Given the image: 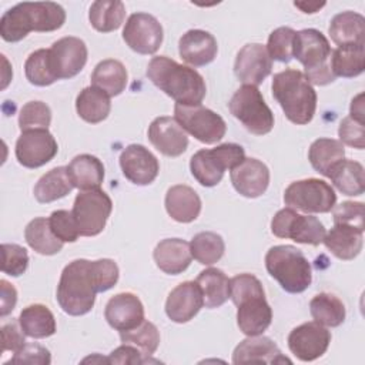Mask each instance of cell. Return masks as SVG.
<instances>
[{
	"label": "cell",
	"mask_w": 365,
	"mask_h": 365,
	"mask_svg": "<svg viewBox=\"0 0 365 365\" xmlns=\"http://www.w3.org/2000/svg\"><path fill=\"white\" fill-rule=\"evenodd\" d=\"M147 77L168 97L181 106H200L205 97L207 87L202 76L177 61L165 57H153L147 66Z\"/></svg>",
	"instance_id": "6da1fadb"
},
{
	"label": "cell",
	"mask_w": 365,
	"mask_h": 365,
	"mask_svg": "<svg viewBox=\"0 0 365 365\" xmlns=\"http://www.w3.org/2000/svg\"><path fill=\"white\" fill-rule=\"evenodd\" d=\"M66 21L64 9L53 1H23L0 19V36L4 41L16 43L30 31H54Z\"/></svg>",
	"instance_id": "7a4b0ae2"
},
{
	"label": "cell",
	"mask_w": 365,
	"mask_h": 365,
	"mask_svg": "<svg viewBox=\"0 0 365 365\" xmlns=\"http://www.w3.org/2000/svg\"><path fill=\"white\" fill-rule=\"evenodd\" d=\"M97 292H101V285L96 262L81 258L64 267L56 298L66 314L78 317L91 311Z\"/></svg>",
	"instance_id": "3957f363"
},
{
	"label": "cell",
	"mask_w": 365,
	"mask_h": 365,
	"mask_svg": "<svg viewBox=\"0 0 365 365\" xmlns=\"http://www.w3.org/2000/svg\"><path fill=\"white\" fill-rule=\"evenodd\" d=\"M272 96L291 123L304 125L314 118L317 93L302 71L285 68L274 74Z\"/></svg>",
	"instance_id": "277c9868"
},
{
	"label": "cell",
	"mask_w": 365,
	"mask_h": 365,
	"mask_svg": "<svg viewBox=\"0 0 365 365\" xmlns=\"http://www.w3.org/2000/svg\"><path fill=\"white\" fill-rule=\"evenodd\" d=\"M268 274L289 294L304 292L312 281V269L301 250L292 245H274L265 255Z\"/></svg>",
	"instance_id": "5b68a950"
},
{
	"label": "cell",
	"mask_w": 365,
	"mask_h": 365,
	"mask_svg": "<svg viewBox=\"0 0 365 365\" xmlns=\"http://www.w3.org/2000/svg\"><path fill=\"white\" fill-rule=\"evenodd\" d=\"M331 51L328 38L319 30L304 29L295 33L292 57L304 66V76L309 84L325 86L335 80L328 63Z\"/></svg>",
	"instance_id": "8992f818"
},
{
	"label": "cell",
	"mask_w": 365,
	"mask_h": 365,
	"mask_svg": "<svg viewBox=\"0 0 365 365\" xmlns=\"http://www.w3.org/2000/svg\"><path fill=\"white\" fill-rule=\"evenodd\" d=\"M244 160L245 153L240 144L224 143L197 151L191 157L190 170L202 187H214L222 180L225 170H232Z\"/></svg>",
	"instance_id": "52a82bcc"
},
{
	"label": "cell",
	"mask_w": 365,
	"mask_h": 365,
	"mask_svg": "<svg viewBox=\"0 0 365 365\" xmlns=\"http://www.w3.org/2000/svg\"><path fill=\"white\" fill-rule=\"evenodd\" d=\"M228 108L251 134L264 135L274 127V114L255 86H241L231 97Z\"/></svg>",
	"instance_id": "ba28073f"
},
{
	"label": "cell",
	"mask_w": 365,
	"mask_h": 365,
	"mask_svg": "<svg viewBox=\"0 0 365 365\" xmlns=\"http://www.w3.org/2000/svg\"><path fill=\"white\" fill-rule=\"evenodd\" d=\"M113 201L101 188L84 190L76 195L73 205V217L77 222L80 235L94 237L98 235L111 214Z\"/></svg>",
	"instance_id": "9c48e42d"
},
{
	"label": "cell",
	"mask_w": 365,
	"mask_h": 365,
	"mask_svg": "<svg viewBox=\"0 0 365 365\" xmlns=\"http://www.w3.org/2000/svg\"><path fill=\"white\" fill-rule=\"evenodd\" d=\"M284 202L289 208L304 212H329L335 207L336 194L327 181L305 178L294 181L285 188Z\"/></svg>",
	"instance_id": "30bf717a"
},
{
	"label": "cell",
	"mask_w": 365,
	"mask_h": 365,
	"mask_svg": "<svg viewBox=\"0 0 365 365\" xmlns=\"http://www.w3.org/2000/svg\"><path fill=\"white\" fill-rule=\"evenodd\" d=\"M271 231L278 238H288L307 245H319L327 234L324 224L317 217L298 214L289 207L279 210L274 215Z\"/></svg>",
	"instance_id": "8fae6325"
},
{
	"label": "cell",
	"mask_w": 365,
	"mask_h": 365,
	"mask_svg": "<svg viewBox=\"0 0 365 365\" xmlns=\"http://www.w3.org/2000/svg\"><path fill=\"white\" fill-rule=\"evenodd\" d=\"M174 115L184 131L204 144L218 143L227 131L224 118L215 111L200 106L175 104Z\"/></svg>",
	"instance_id": "7c38bea8"
},
{
	"label": "cell",
	"mask_w": 365,
	"mask_h": 365,
	"mask_svg": "<svg viewBox=\"0 0 365 365\" xmlns=\"http://www.w3.org/2000/svg\"><path fill=\"white\" fill-rule=\"evenodd\" d=\"M163 27L148 13H134L125 21L123 40L138 54H154L163 43Z\"/></svg>",
	"instance_id": "4fadbf2b"
},
{
	"label": "cell",
	"mask_w": 365,
	"mask_h": 365,
	"mask_svg": "<svg viewBox=\"0 0 365 365\" xmlns=\"http://www.w3.org/2000/svg\"><path fill=\"white\" fill-rule=\"evenodd\" d=\"M58 151L56 138L48 130L21 131L16 141V158L26 168H38L51 161Z\"/></svg>",
	"instance_id": "5bb4252c"
},
{
	"label": "cell",
	"mask_w": 365,
	"mask_h": 365,
	"mask_svg": "<svg viewBox=\"0 0 365 365\" xmlns=\"http://www.w3.org/2000/svg\"><path fill=\"white\" fill-rule=\"evenodd\" d=\"M86 43L73 36L63 37L51 44L48 48V58L51 70L57 80L71 78L77 76L87 63Z\"/></svg>",
	"instance_id": "9a60e30c"
},
{
	"label": "cell",
	"mask_w": 365,
	"mask_h": 365,
	"mask_svg": "<svg viewBox=\"0 0 365 365\" xmlns=\"http://www.w3.org/2000/svg\"><path fill=\"white\" fill-rule=\"evenodd\" d=\"M331 342V332L315 321L295 327L288 335L289 351L304 362L315 361L322 356Z\"/></svg>",
	"instance_id": "2e32d148"
},
{
	"label": "cell",
	"mask_w": 365,
	"mask_h": 365,
	"mask_svg": "<svg viewBox=\"0 0 365 365\" xmlns=\"http://www.w3.org/2000/svg\"><path fill=\"white\" fill-rule=\"evenodd\" d=\"M272 70V60L267 51V47L261 43L245 44L235 57L234 73L242 84L258 86L261 84Z\"/></svg>",
	"instance_id": "e0dca14e"
},
{
	"label": "cell",
	"mask_w": 365,
	"mask_h": 365,
	"mask_svg": "<svg viewBox=\"0 0 365 365\" xmlns=\"http://www.w3.org/2000/svg\"><path fill=\"white\" fill-rule=\"evenodd\" d=\"M123 175L135 185L151 184L160 171L157 157L141 144H130L120 154Z\"/></svg>",
	"instance_id": "ac0fdd59"
},
{
	"label": "cell",
	"mask_w": 365,
	"mask_h": 365,
	"mask_svg": "<svg viewBox=\"0 0 365 365\" xmlns=\"http://www.w3.org/2000/svg\"><path fill=\"white\" fill-rule=\"evenodd\" d=\"M150 143L167 157H178L188 147V137L175 118L163 115L153 120L148 127Z\"/></svg>",
	"instance_id": "d6986e66"
},
{
	"label": "cell",
	"mask_w": 365,
	"mask_h": 365,
	"mask_svg": "<svg viewBox=\"0 0 365 365\" xmlns=\"http://www.w3.org/2000/svg\"><path fill=\"white\" fill-rule=\"evenodd\" d=\"M104 317L111 328L120 332L130 331L144 321V307L137 295L120 292L108 299Z\"/></svg>",
	"instance_id": "ffe728a7"
},
{
	"label": "cell",
	"mask_w": 365,
	"mask_h": 365,
	"mask_svg": "<svg viewBox=\"0 0 365 365\" xmlns=\"http://www.w3.org/2000/svg\"><path fill=\"white\" fill-rule=\"evenodd\" d=\"M204 298L197 282L185 281L177 285L167 297L165 314L177 324L191 321L202 308Z\"/></svg>",
	"instance_id": "44dd1931"
},
{
	"label": "cell",
	"mask_w": 365,
	"mask_h": 365,
	"mask_svg": "<svg viewBox=\"0 0 365 365\" xmlns=\"http://www.w3.org/2000/svg\"><path fill=\"white\" fill-rule=\"evenodd\" d=\"M230 178L237 192L247 198H257L268 188L269 170L257 158H245L231 170Z\"/></svg>",
	"instance_id": "7402d4cb"
},
{
	"label": "cell",
	"mask_w": 365,
	"mask_h": 365,
	"mask_svg": "<svg viewBox=\"0 0 365 365\" xmlns=\"http://www.w3.org/2000/svg\"><path fill=\"white\" fill-rule=\"evenodd\" d=\"M237 305V324L247 336L261 335L271 325L272 309L265 294H255L241 299Z\"/></svg>",
	"instance_id": "603a6c76"
},
{
	"label": "cell",
	"mask_w": 365,
	"mask_h": 365,
	"mask_svg": "<svg viewBox=\"0 0 365 365\" xmlns=\"http://www.w3.org/2000/svg\"><path fill=\"white\" fill-rule=\"evenodd\" d=\"M217 51L218 44L215 37L205 30H188L181 36L178 41L180 57L194 67L207 66L214 61Z\"/></svg>",
	"instance_id": "cb8c5ba5"
},
{
	"label": "cell",
	"mask_w": 365,
	"mask_h": 365,
	"mask_svg": "<svg viewBox=\"0 0 365 365\" xmlns=\"http://www.w3.org/2000/svg\"><path fill=\"white\" fill-rule=\"evenodd\" d=\"M234 364H281L291 361L285 358L277 344L268 336H248L241 341L232 352Z\"/></svg>",
	"instance_id": "d4e9b609"
},
{
	"label": "cell",
	"mask_w": 365,
	"mask_h": 365,
	"mask_svg": "<svg viewBox=\"0 0 365 365\" xmlns=\"http://www.w3.org/2000/svg\"><path fill=\"white\" fill-rule=\"evenodd\" d=\"M153 257L155 265L170 275L184 272L192 259L190 244L180 238H165L160 241L154 248Z\"/></svg>",
	"instance_id": "484cf974"
},
{
	"label": "cell",
	"mask_w": 365,
	"mask_h": 365,
	"mask_svg": "<svg viewBox=\"0 0 365 365\" xmlns=\"http://www.w3.org/2000/svg\"><path fill=\"white\" fill-rule=\"evenodd\" d=\"M165 210L177 222H192L201 212V198L194 188L177 184L168 188L165 194Z\"/></svg>",
	"instance_id": "4316f807"
},
{
	"label": "cell",
	"mask_w": 365,
	"mask_h": 365,
	"mask_svg": "<svg viewBox=\"0 0 365 365\" xmlns=\"http://www.w3.org/2000/svg\"><path fill=\"white\" fill-rule=\"evenodd\" d=\"M362 230L348 224H334L331 231L325 234L324 244L336 258L349 261L359 255L364 245Z\"/></svg>",
	"instance_id": "83f0119b"
},
{
	"label": "cell",
	"mask_w": 365,
	"mask_h": 365,
	"mask_svg": "<svg viewBox=\"0 0 365 365\" xmlns=\"http://www.w3.org/2000/svg\"><path fill=\"white\" fill-rule=\"evenodd\" d=\"M328 31L338 46H365V19L359 13H338L331 20Z\"/></svg>",
	"instance_id": "f1b7e54d"
},
{
	"label": "cell",
	"mask_w": 365,
	"mask_h": 365,
	"mask_svg": "<svg viewBox=\"0 0 365 365\" xmlns=\"http://www.w3.org/2000/svg\"><path fill=\"white\" fill-rule=\"evenodd\" d=\"M67 174L73 185L81 191L100 188L104 181V165L96 155L80 154L67 165Z\"/></svg>",
	"instance_id": "f546056e"
},
{
	"label": "cell",
	"mask_w": 365,
	"mask_h": 365,
	"mask_svg": "<svg viewBox=\"0 0 365 365\" xmlns=\"http://www.w3.org/2000/svg\"><path fill=\"white\" fill-rule=\"evenodd\" d=\"M127 70L124 64L114 58L100 61L91 74V86L103 90L108 97L121 94L127 86Z\"/></svg>",
	"instance_id": "4dcf8cb0"
},
{
	"label": "cell",
	"mask_w": 365,
	"mask_h": 365,
	"mask_svg": "<svg viewBox=\"0 0 365 365\" xmlns=\"http://www.w3.org/2000/svg\"><path fill=\"white\" fill-rule=\"evenodd\" d=\"M334 187L345 195H361L365 191V171L361 163L354 160H342L329 171Z\"/></svg>",
	"instance_id": "1f68e13d"
},
{
	"label": "cell",
	"mask_w": 365,
	"mask_h": 365,
	"mask_svg": "<svg viewBox=\"0 0 365 365\" xmlns=\"http://www.w3.org/2000/svg\"><path fill=\"white\" fill-rule=\"evenodd\" d=\"M23 332L36 339L47 338L56 334L57 325L53 312L43 304H31L20 312L19 317Z\"/></svg>",
	"instance_id": "d6a6232c"
},
{
	"label": "cell",
	"mask_w": 365,
	"mask_h": 365,
	"mask_svg": "<svg viewBox=\"0 0 365 365\" xmlns=\"http://www.w3.org/2000/svg\"><path fill=\"white\" fill-rule=\"evenodd\" d=\"M76 110L80 118L90 124H97L106 120L111 110L110 97L100 88L90 86L80 91L76 98Z\"/></svg>",
	"instance_id": "836d02e7"
},
{
	"label": "cell",
	"mask_w": 365,
	"mask_h": 365,
	"mask_svg": "<svg viewBox=\"0 0 365 365\" xmlns=\"http://www.w3.org/2000/svg\"><path fill=\"white\" fill-rule=\"evenodd\" d=\"M74 188L67 167H56L40 177L34 185V197L41 204H48L66 197Z\"/></svg>",
	"instance_id": "e575fe53"
},
{
	"label": "cell",
	"mask_w": 365,
	"mask_h": 365,
	"mask_svg": "<svg viewBox=\"0 0 365 365\" xmlns=\"http://www.w3.org/2000/svg\"><path fill=\"white\" fill-rule=\"evenodd\" d=\"M195 282L202 292L204 305L207 308H218L230 298V279L218 268L201 271Z\"/></svg>",
	"instance_id": "d590c367"
},
{
	"label": "cell",
	"mask_w": 365,
	"mask_h": 365,
	"mask_svg": "<svg viewBox=\"0 0 365 365\" xmlns=\"http://www.w3.org/2000/svg\"><path fill=\"white\" fill-rule=\"evenodd\" d=\"M331 71L335 77H356L365 68V46H338L331 51Z\"/></svg>",
	"instance_id": "8d00e7d4"
},
{
	"label": "cell",
	"mask_w": 365,
	"mask_h": 365,
	"mask_svg": "<svg viewBox=\"0 0 365 365\" xmlns=\"http://www.w3.org/2000/svg\"><path fill=\"white\" fill-rule=\"evenodd\" d=\"M344 157V144L335 138H318L311 144L308 151V160L312 168L325 177L329 175L334 165L342 161Z\"/></svg>",
	"instance_id": "74e56055"
},
{
	"label": "cell",
	"mask_w": 365,
	"mask_h": 365,
	"mask_svg": "<svg viewBox=\"0 0 365 365\" xmlns=\"http://www.w3.org/2000/svg\"><path fill=\"white\" fill-rule=\"evenodd\" d=\"M24 238L29 247L41 255H54L63 250L64 244L53 234L48 218L44 217H37L26 225Z\"/></svg>",
	"instance_id": "f35d334b"
},
{
	"label": "cell",
	"mask_w": 365,
	"mask_h": 365,
	"mask_svg": "<svg viewBox=\"0 0 365 365\" xmlns=\"http://www.w3.org/2000/svg\"><path fill=\"white\" fill-rule=\"evenodd\" d=\"M125 17V6L118 0H97L91 4L88 19L91 26L100 33L117 30Z\"/></svg>",
	"instance_id": "ab89813d"
},
{
	"label": "cell",
	"mask_w": 365,
	"mask_h": 365,
	"mask_svg": "<svg viewBox=\"0 0 365 365\" xmlns=\"http://www.w3.org/2000/svg\"><path fill=\"white\" fill-rule=\"evenodd\" d=\"M309 312L315 322L324 327H339L345 321V305L334 294H317L309 302Z\"/></svg>",
	"instance_id": "60d3db41"
},
{
	"label": "cell",
	"mask_w": 365,
	"mask_h": 365,
	"mask_svg": "<svg viewBox=\"0 0 365 365\" xmlns=\"http://www.w3.org/2000/svg\"><path fill=\"white\" fill-rule=\"evenodd\" d=\"M191 255L202 265H212L220 261L225 251L224 240L220 234L202 231L192 237L190 242Z\"/></svg>",
	"instance_id": "b9f144b4"
},
{
	"label": "cell",
	"mask_w": 365,
	"mask_h": 365,
	"mask_svg": "<svg viewBox=\"0 0 365 365\" xmlns=\"http://www.w3.org/2000/svg\"><path fill=\"white\" fill-rule=\"evenodd\" d=\"M26 78L38 87H46L57 81L48 58V48H38L33 51L24 63Z\"/></svg>",
	"instance_id": "7bdbcfd3"
},
{
	"label": "cell",
	"mask_w": 365,
	"mask_h": 365,
	"mask_svg": "<svg viewBox=\"0 0 365 365\" xmlns=\"http://www.w3.org/2000/svg\"><path fill=\"white\" fill-rule=\"evenodd\" d=\"M123 344L137 346L144 355H153L160 345V332L153 322L143 321L137 328L120 332Z\"/></svg>",
	"instance_id": "ee69618b"
},
{
	"label": "cell",
	"mask_w": 365,
	"mask_h": 365,
	"mask_svg": "<svg viewBox=\"0 0 365 365\" xmlns=\"http://www.w3.org/2000/svg\"><path fill=\"white\" fill-rule=\"evenodd\" d=\"M51 123V110L43 101L26 103L19 114V127L21 131L47 130Z\"/></svg>",
	"instance_id": "f6af8a7d"
},
{
	"label": "cell",
	"mask_w": 365,
	"mask_h": 365,
	"mask_svg": "<svg viewBox=\"0 0 365 365\" xmlns=\"http://www.w3.org/2000/svg\"><path fill=\"white\" fill-rule=\"evenodd\" d=\"M295 33L297 31L291 27H278L269 34L268 44L265 47L271 60H277L279 63H289L292 60Z\"/></svg>",
	"instance_id": "bcb514c9"
},
{
	"label": "cell",
	"mask_w": 365,
	"mask_h": 365,
	"mask_svg": "<svg viewBox=\"0 0 365 365\" xmlns=\"http://www.w3.org/2000/svg\"><path fill=\"white\" fill-rule=\"evenodd\" d=\"M48 224L53 234L63 242H76L77 238L80 237V231L71 211H67V210L53 211L51 215L48 217Z\"/></svg>",
	"instance_id": "7dc6e473"
},
{
	"label": "cell",
	"mask_w": 365,
	"mask_h": 365,
	"mask_svg": "<svg viewBox=\"0 0 365 365\" xmlns=\"http://www.w3.org/2000/svg\"><path fill=\"white\" fill-rule=\"evenodd\" d=\"M3 252V264L1 271L11 277H19L26 272L29 267V254L26 248L19 244H7L1 245Z\"/></svg>",
	"instance_id": "c3c4849f"
},
{
	"label": "cell",
	"mask_w": 365,
	"mask_h": 365,
	"mask_svg": "<svg viewBox=\"0 0 365 365\" xmlns=\"http://www.w3.org/2000/svg\"><path fill=\"white\" fill-rule=\"evenodd\" d=\"M334 224H348L364 231V202L344 201L332 208Z\"/></svg>",
	"instance_id": "681fc988"
},
{
	"label": "cell",
	"mask_w": 365,
	"mask_h": 365,
	"mask_svg": "<svg viewBox=\"0 0 365 365\" xmlns=\"http://www.w3.org/2000/svg\"><path fill=\"white\" fill-rule=\"evenodd\" d=\"M339 141L356 150H364L365 147V127L362 121H358L352 117H345L339 123L338 128Z\"/></svg>",
	"instance_id": "f907efd6"
},
{
	"label": "cell",
	"mask_w": 365,
	"mask_h": 365,
	"mask_svg": "<svg viewBox=\"0 0 365 365\" xmlns=\"http://www.w3.org/2000/svg\"><path fill=\"white\" fill-rule=\"evenodd\" d=\"M51 362L50 351L38 344H24V346L14 352L13 358L6 362L9 364H40V365H48Z\"/></svg>",
	"instance_id": "816d5d0a"
},
{
	"label": "cell",
	"mask_w": 365,
	"mask_h": 365,
	"mask_svg": "<svg viewBox=\"0 0 365 365\" xmlns=\"http://www.w3.org/2000/svg\"><path fill=\"white\" fill-rule=\"evenodd\" d=\"M24 332L19 321H10L1 327V352L11 351L13 354L20 351L24 344Z\"/></svg>",
	"instance_id": "f5cc1de1"
},
{
	"label": "cell",
	"mask_w": 365,
	"mask_h": 365,
	"mask_svg": "<svg viewBox=\"0 0 365 365\" xmlns=\"http://www.w3.org/2000/svg\"><path fill=\"white\" fill-rule=\"evenodd\" d=\"M147 361H150L148 356L130 344H123L115 348L107 358V362L110 364H145Z\"/></svg>",
	"instance_id": "db71d44e"
},
{
	"label": "cell",
	"mask_w": 365,
	"mask_h": 365,
	"mask_svg": "<svg viewBox=\"0 0 365 365\" xmlns=\"http://www.w3.org/2000/svg\"><path fill=\"white\" fill-rule=\"evenodd\" d=\"M0 288H1V309H0V315L1 317H6L9 315L14 307H16V302H17V291L16 288L13 287V284H10L9 281L6 279H1L0 281Z\"/></svg>",
	"instance_id": "11a10c76"
},
{
	"label": "cell",
	"mask_w": 365,
	"mask_h": 365,
	"mask_svg": "<svg viewBox=\"0 0 365 365\" xmlns=\"http://www.w3.org/2000/svg\"><path fill=\"white\" fill-rule=\"evenodd\" d=\"M362 98H364L362 93L358 94L355 98H352L351 110H349V117L364 123V103H362Z\"/></svg>",
	"instance_id": "9f6ffc18"
},
{
	"label": "cell",
	"mask_w": 365,
	"mask_h": 365,
	"mask_svg": "<svg viewBox=\"0 0 365 365\" xmlns=\"http://www.w3.org/2000/svg\"><path fill=\"white\" fill-rule=\"evenodd\" d=\"M295 7L301 9L302 13H317L319 9H322L325 6V3H307V1H295L294 3Z\"/></svg>",
	"instance_id": "6f0895ef"
}]
</instances>
